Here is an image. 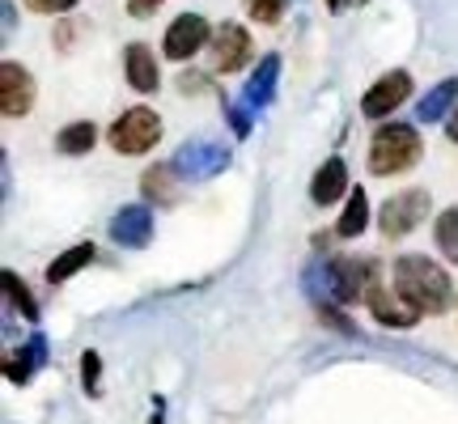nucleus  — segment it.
I'll return each instance as SVG.
<instances>
[{
	"instance_id": "11",
	"label": "nucleus",
	"mask_w": 458,
	"mask_h": 424,
	"mask_svg": "<svg viewBox=\"0 0 458 424\" xmlns=\"http://www.w3.org/2000/svg\"><path fill=\"white\" fill-rule=\"evenodd\" d=\"M365 306H369V314H374L382 326H399V331H408V326H416L420 318H425V314L416 310L394 284L386 289L382 280H374V284L365 289Z\"/></svg>"
},
{
	"instance_id": "9",
	"label": "nucleus",
	"mask_w": 458,
	"mask_h": 424,
	"mask_svg": "<svg viewBox=\"0 0 458 424\" xmlns=\"http://www.w3.org/2000/svg\"><path fill=\"white\" fill-rule=\"evenodd\" d=\"M246 60H250V30L238 26V21H221L213 30V43H208V68H213V77L242 72Z\"/></svg>"
},
{
	"instance_id": "21",
	"label": "nucleus",
	"mask_w": 458,
	"mask_h": 424,
	"mask_svg": "<svg viewBox=\"0 0 458 424\" xmlns=\"http://www.w3.org/2000/svg\"><path fill=\"white\" fill-rule=\"evenodd\" d=\"M369 208H374V204L365 196V187H352L348 199H344L340 221H335V238H360L365 225H369Z\"/></svg>"
},
{
	"instance_id": "18",
	"label": "nucleus",
	"mask_w": 458,
	"mask_h": 424,
	"mask_svg": "<svg viewBox=\"0 0 458 424\" xmlns=\"http://www.w3.org/2000/svg\"><path fill=\"white\" fill-rule=\"evenodd\" d=\"M454 106H458V77H445V81H437L425 98L416 102V119L420 123H442V119H450Z\"/></svg>"
},
{
	"instance_id": "3",
	"label": "nucleus",
	"mask_w": 458,
	"mask_h": 424,
	"mask_svg": "<svg viewBox=\"0 0 458 424\" xmlns=\"http://www.w3.org/2000/svg\"><path fill=\"white\" fill-rule=\"evenodd\" d=\"M420 131L403 123V119H386L369 140V174L374 179H394V174H408L411 165L420 162Z\"/></svg>"
},
{
	"instance_id": "32",
	"label": "nucleus",
	"mask_w": 458,
	"mask_h": 424,
	"mask_svg": "<svg viewBox=\"0 0 458 424\" xmlns=\"http://www.w3.org/2000/svg\"><path fill=\"white\" fill-rule=\"evenodd\" d=\"M327 9L331 13H344V9H348V0H327Z\"/></svg>"
},
{
	"instance_id": "31",
	"label": "nucleus",
	"mask_w": 458,
	"mask_h": 424,
	"mask_svg": "<svg viewBox=\"0 0 458 424\" xmlns=\"http://www.w3.org/2000/svg\"><path fill=\"white\" fill-rule=\"evenodd\" d=\"M445 140H450V145H458V106L450 111V119H445Z\"/></svg>"
},
{
	"instance_id": "19",
	"label": "nucleus",
	"mask_w": 458,
	"mask_h": 424,
	"mask_svg": "<svg viewBox=\"0 0 458 424\" xmlns=\"http://www.w3.org/2000/svg\"><path fill=\"white\" fill-rule=\"evenodd\" d=\"M98 123L94 119H77V123H64V128L55 131V153H64V157H85V153H94L98 145Z\"/></svg>"
},
{
	"instance_id": "26",
	"label": "nucleus",
	"mask_w": 458,
	"mask_h": 424,
	"mask_svg": "<svg viewBox=\"0 0 458 424\" xmlns=\"http://www.w3.org/2000/svg\"><path fill=\"white\" fill-rule=\"evenodd\" d=\"M81 386H85V394H98V386H102V357L94 348L81 352Z\"/></svg>"
},
{
	"instance_id": "16",
	"label": "nucleus",
	"mask_w": 458,
	"mask_h": 424,
	"mask_svg": "<svg viewBox=\"0 0 458 424\" xmlns=\"http://www.w3.org/2000/svg\"><path fill=\"white\" fill-rule=\"evenodd\" d=\"M123 77L136 94H153L157 85H162V68H157V55L148 43H131L123 51Z\"/></svg>"
},
{
	"instance_id": "29",
	"label": "nucleus",
	"mask_w": 458,
	"mask_h": 424,
	"mask_svg": "<svg viewBox=\"0 0 458 424\" xmlns=\"http://www.w3.org/2000/svg\"><path fill=\"white\" fill-rule=\"evenodd\" d=\"M157 4H165V0H128V13L131 17H153Z\"/></svg>"
},
{
	"instance_id": "12",
	"label": "nucleus",
	"mask_w": 458,
	"mask_h": 424,
	"mask_svg": "<svg viewBox=\"0 0 458 424\" xmlns=\"http://www.w3.org/2000/svg\"><path fill=\"white\" fill-rule=\"evenodd\" d=\"M114 246H123V250H145L153 242V204H123V208L111 216V225H106Z\"/></svg>"
},
{
	"instance_id": "25",
	"label": "nucleus",
	"mask_w": 458,
	"mask_h": 424,
	"mask_svg": "<svg viewBox=\"0 0 458 424\" xmlns=\"http://www.w3.org/2000/svg\"><path fill=\"white\" fill-rule=\"evenodd\" d=\"M225 119H229V128H233V136L246 140V136H250V123H255V111H250L242 98H233V102H225Z\"/></svg>"
},
{
	"instance_id": "20",
	"label": "nucleus",
	"mask_w": 458,
	"mask_h": 424,
	"mask_svg": "<svg viewBox=\"0 0 458 424\" xmlns=\"http://www.w3.org/2000/svg\"><path fill=\"white\" fill-rule=\"evenodd\" d=\"M94 259H98V246H94V242L68 246L64 255H55V259L47 263V280H51V284H64V280H72L77 272H85Z\"/></svg>"
},
{
	"instance_id": "22",
	"label": "nucleus",
	"mask_w": 458,
	"mask_h": 424,
	"mask_svg": "<svg viewBox=\"0 0 458 424\" xmlns=\"http://www.w3.org/2000/svg\"><path fill=\"white\" fill-rule=\"evenodd\" d=\"M4 301H9V310L21 314L26 323H38V301H34V293L26 289V280L17 276L13 267H4Z\"/></svg>"
},
{
	"instance_id": "1",
	"label": "nucleus",
	"mask_w": 458,
	"mask_h": 424,
	"mask_svg": "<svg viewBox=\"0 0 458 424\" xmlns=\"http://www.w3.org/2000/svg\"><path fill=\"white\" fill-rule=\"evenodd\" d=\"M377 280V263L360 255H331L306 267V293L314 306H352L365 301V289Z\"/></svg>"
},
{
	"instance_id": "10",
	"label": "nucleus",
	"mask_w": 458,
	"mask_h": 424,
	"mask_svg": "<svg viewBox=\"0 0 458 424\" xmlns=\"http://www.w3.org/2000/svg\"><path fill=\"white\" fill-rule=\"evenodd\" d=\"M34 102H38L34 72L26 64H17V60H4V64H0V111H4V119L30 114Z\"/></svg>"
},
{
	"instance_id": "17",
	"label": "nucleus",
	"mask_w": 458,
	"mask_h": 424,
	"mask_svg": "<svg viewBox=\"0 0 458 424\" xmlns=\"http://www.w3.org/2000/svg\"><path fill=\"white\" fill-rule=\"evenodd\" d=\"M179 182L182 174L174 170V162L165 165H148L145 174H140V191H145V204H157V208H170V204H179Z\"/></svg>"
},
{
	"instance_id": "27",
	"label": "nucleus",
	"mask_w": 458,
	"mask_h": 424,
	"mask_svg": "<svg viewBox=\"0 0 458 424\" xmlns=\"http://www.w3.org/2000/svg\"><path fill=\"white\" fill-rule=\"evenodd\" d=\"M30 13H43V17H68L81 0H21Z\"/></svg>"
},
{
	"instance_id": "33",
	"label": "nucleus",
	"mask_w": 458,
	"mask_h": 424,
	"mask_svg": "<svg viewBox=\"0 0 458 424\" xmlns=\"http://www.w3.org/2000/svg\"><path fill=\"white\" fill-rule=\"evenodd\" d=\"M357 4H369V0H357Z\"/></svg>"
},
{
	"instance_id": "6",
	"label": "nucleus",
	"mask_w": 458,
	"mask_h": 424,
	"mask_svg": "<svg viewBox=\"0 0 458 424\" xmlns=\"http://www.w3.org/2000/svg\"><path fill=\"white\" fill-rule=\"evenodd\" d=\"M174 170L182 174V182H208L216 174H225L229 162H233V153L229 145H216V140H191V145H182L174 157Z\"/></svg>"
},
{
	"instance_id": "14",
	"label": "nucleus",
	"mask_w": 458,
	"mask_h": 424,
	"mask_svg": "<svg viewBox=\"0 0 458 424\" xmlns=\"http://www.w3.org/2000/svg\"><path fill=\"white\" fill-rule=\"evenodd\" d=\"M43 365H47V335L34 331L21 348H13V352L4 357V377H9L13 386H26V382H34V374H38Z\"/></svg>"
},
{
	"instance_id": "30",
	"label": "nucleus",
	"mask_w": 458,
	"mask_h": 424,
	"mask_svg": "<svg viewBox=\"0 0 458 424\" xmlns=\"http://www.w3.org/2000/svg\"><path fill=\"white\" fill-rule=\"evenodd\" d=\"M13 26H17V4L13 0H4V38L13 34Z\"/></svg>"
},
{
	"instance_id": "2",
	"label": "nucleus",
	"mask_w": 458,
	"mask_h": 424,
	"mask_svg": "<svg viewBox=\"0 0 458 424\" xmlns=\"http://www.w3.org/2000/svg\"><path fill=\"white\" fill-rule=\"evenodd\" d=\"M394 289L420 314H445L454 301V284L445 276V267L433 263L428 255H399L394 259Z\"/></svg>"
},
{
	"instance_id": "23",
	"label": "nucleus",
	"mask_w": 458,
	"mask_h": 424,
	"mask_svg": "<svg viewBox=\"0 0 458 424\" xmlns=\"http://www.w3.org/2000/svg\"><path fill=\"white\" fill-rule=\"evenodd\" d=\"M433 238H437V250H442L450 263H458V204L437 212L433 221Z\"/></svg>"
},
{
	"instance_id": "5",
	"label": "nucleus",
	"mask_w": 458,
	"mask_h": 424,
	"mask_svg": "<svg viewBox=\"0 0 458 424\" xmlns=\"http://www.w3.org/2000/svg\"><path fill=\"white\" fill-rule=\"evenodd\" d=\"M428 212H433V196H428L425 187H408V191H394L377 208V229H382V238H408Z\"/></svg>"
},
{
	"instance_id": "15",
	"label": "nucleus",
	"mask_w": 458,
	"mask_h": 424,
	"mask_svg": "<svg viewBox=\"0 0 458 424\" xmlns=\"http://www.w3.org/2000/svg\"><path fill=\"white\" fill-rule=\"evenodd\" d=\"M276 85H280V55L276 51H267L259 64H255L250 81L242 85V102L259 114L263 106H272V102H276Z\"/></svg>"
},
{
	"instance_id": "7",
	"label": "nucleus",
	"mask_w": 458,
	"mask_h": 424,
	"mask_svg": "<svg viewBox=\"0 0 458 424\" xmlns=\"http://www.w3.org/2000/svg\"><path fill=\"white\" fill-rule=\"evenodd\" d=\"M213 21L204 13H179L170 26H165V38H162V55L165 60H174V64H182V60H191L196 51H204L208 43H213Z\"/></svg>"
},
{
	"instance_id": "28",
	"label": "nucleus",
	"mask_w": 458,
	"mask_h": 424,
	"mask_svg": "<svg viewBox=\"0 0 458 424\" xmlns=\"http://www.w3.org/2000/svg\"><path fill=\"white\" fill-rule=\"evenodd\" d=\"M318 318H323L327 326H335V331H344V335H357V323H352L340 306H318Z\"/></svg>"
},
{
	"instance_id": "24",
	"label": "nucleus",
	"mask_w": 458,
	"mask_h": 424,
	"mask_svg": "<svg viewBox=\"0 0 458 424\" xmlns=\"http://www.w3.org/2000/svg\"><path fill=\"white\" fill-rule=\"evenodd\" d=\"M246 4V17L250 21H259V26H276L280 17L289 13V4L293 0H242Z\"/></svg>"
},
{
	"instance_id": "13",
	"label": "nucleus",
	"mask_w": 458,
	"mask_h": 424,
	"mask_svg": "<svg viewBox=\"0 0 458 424\" xmlns=\"http://www.w3.org/2000/svg\"><path fill=\"white\" fill-rule=\"evenodd\" d=\"M348 162H344L340 153L335 157H327V162L314 170V179H310V199L318 204V208H335L340 199H348Z\"/></svg>"
},
{
	"instance_id": "4",
	"label": "nucleus",
	"mask_w": 458,
	"mask_h": 424,
	"mask_svg": "<svg viewBox=\"0 0 458 424\" xmlns=\"http://www.w3.org/2000/svg\"><path fill=\"white\" fill-rule=\"evenodd\" d=\"M162 114L153 106H128V111L106 128V145L119 153V157H145L148 148L162 140Z\"/></svg>"
},
{
	"instance_id": "8",
	"label": "nucleus",
	"mask_w": 458,
	"mask_h": 424,
	"mask_svg": "<svg viewBox=\"0 0 458 424\" xmlns=\"http://www.w3.org/2000/svg\"><path fill=\"white\" fill-rule=\"evenodd\" d=\"M411 89H416V81H411L408 68H391V72H382V77L360 94V114H365V119H391V114L411 98Z\"/></svg>"
}]
</instances>
